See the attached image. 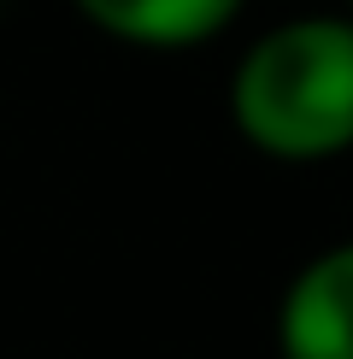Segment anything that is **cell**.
I'll list each match as a JSON object with an SVG mask.
<instances>
[{
	"instance_id": "cell-3",
	"label": "cell",
	"mask_w": 353,
	"mask_h": 359,
	"mask_svg": "<svg viewBox=\"0 0 353 359\" xmlns=\"http://www.w3.org/2000/svg\"><path fill=\"white\" fill-rule=\"evenodd\" d=\"M77 18L100 36L141 53H188L218 41L247 12V0H71Z\"/></svg>"
},
{
	"instance_id": "cell-4",
	"label": "cell",
	"mask_w": 353,
	"mask_h": 359,
	"mask_svg": "<svg viewBox=\"0 0 353 359\" xmlns=\"http://www.w3.org/2000/svg\"><path fill=\"white\" fill-rule=\"evenodd\" d=\"M347 18H353V0H347Z\"/></svg>"
},
{
	"instance_id": "cell-1",
	"label": "cell",
	"mask_w": 353,
	"mask_h": 359,
	"mask_svg": "<svg viewBox=\"0 0 353 359\" xmlns=\"http://www.w3.org/2000/svg\"><path fill=\"white\" fill-rule=\"evenodd\" d=\"M235 136L277 165L353 154V18L300 12L259 29L224 88Z\"/></svg>"
},
{
	"instance_id": "cell-2",
	"label": "cell",
	"mask_w": 353,
	"mask_h": 359,
	"mask_svg": "<svg viewBox=\"0 0 353 359\" xmlns=\"http://www.w3.org/2000/svg\"><path fill=\"white\" fill-rule=\"evenodd\" d=\"M277 359H353V236L318 248L277 294Z\"/></svg>"
}]
</instances>
